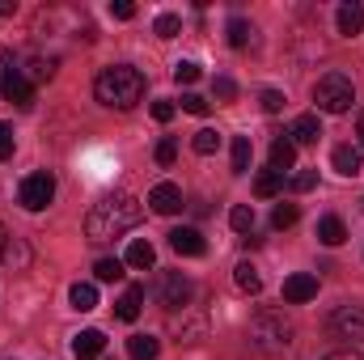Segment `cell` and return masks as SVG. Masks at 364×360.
<instances>
[{
	"label": "cell",
	"mask_w": 364,
	"mask_h": 360,
	"mask_svg": "<svg viewBox=\"0 0 364 360\" xmlns=\"http://www.w3.org/2000/svg\"><path fill=\"white\" fill-rule=\"evenodd\" d=\"M140 221H144L140 199L127 195V191H110V195H102L90 208V216H85V238H90V242H114V238H123L127 229H136Z\"/></svg>",
	"instance_id": "1"
},
{
	"label": "cell",
	"mask_w": 364,
	"mask_h": 360,
	"mask_svg": "<svg viewBox=\"0 0 364 360\" xmlns=\"http://www.w3.org/2000/svg\"><path fill=\"white\" fill-rule=\"evenodd\" d=\"M93 93L102 106L110 110H132L140 97H144V77L127 64H114V68H102L97 81H93Z\"/></svg>",
	"instance_id": "2"
},
{
	"label": "cell",
	"mask_w": 364,
	"mask_h": 360,
	"mask_svg": "<svg viewBox=\"0 0 364 360\" xmlns=\"http://www.w3.org/2000/svg\"><path fill=\"white\" fill-rule=\"evenodd\" d=\"M250 344L259 348V352H267V356H279V352H288V344H292V322L279 314V309H259L255 318H250Z\"/></svg>",
	"instance_id": "3"
},
{
	"label": "cell",
	"mask_w": 364,
	"mask_h": 360,
	"mask_svg": "<svg viewBox=\"0 0 364 360\" xmlns=\"http://www.w3.org/2000/svg\"><path fill=\"white\" fill-rule=\"evenodd\" d=\"M314 102H318V110H326V115H348L352 102H356V85H352V77H343V73H326V77H318V85H314Z\"/></svg>",
	"instance_id": "4"
},
{
	"label": "cell",
	"mask_w": 364,
	"mask_h": 360,
	"mask_svg": "<svg viewBox=\"0 0 364 360\" xmlns=\"http://www.w3.org/2000/svg\"><path fill=\"white\" fill-rule=\"evenodd\" d=\"M51 199H55V179L51 174H30V179H21V186H17V203L26 212H43Z\"/></svg>",
	"instance_id": "5"
},
{
	"label": "cell",
	"mask_w": 364,
	"mask_h": 360,
	"mask_svg": "<svg viewBox=\"0 0 364 360\" xmlns=\"http://www.w3.org/2000/svg\"><path fill=\"white\" fill-rule=\"evenodd\" d=\"M331 335L348 344H364V305H339L331 314Z\"/></svg>",
	"instance_id": "6"
},
{
	"label": "cell",
	"mask_w": 364,
	"mask_h": 360,
	"mask_svg": "<svg viewBox=\"0 0 364 360\" xmlns=\"http://www.w3.org/2000/svg\"><path fill=\"white\" fill-rule=\"evenodd\" d=\"M157 301H161L166 309H186V301H191V280H186L182 271H166L161 284H157Z\"/></svg>",
	"instance_id": "7"
},
{
	"label": "cell",
	"mask_w": 364,
	"mask_h": 360,
	"mask_svg": "<svg viewBox=\"0 0 364 360\" xmlns=\"http://www.w3.org/2000/svg\"><path fill=\"white\" fill-rule=\"evenodd\" d=\"M0 97L4 102H13V106H30L34 102V85H30V77H21V73H0Z\"/></svg>",
	"instance_id": "8"
},
{
	"label": "cell",
	"mask_w": 364,
	"mask_h": 360,
	"mask_svg": "<svg viewBox=\"0 0 364 360\" xmlns=\"http://www.w3.org/2000/svg\"><path fill=\"white\" fill-rule=\"evenodd\" d=\"M314 297H318V275L301 271V275H288V280H284V301L305 305V301H314Z\"/></svg>",
	"instance_id": "9"
},
{
	"label": "cell",
	"mask_w": 364,
	"mask_h": 360,
	"mask_svg": "<svg viewBox=\"0 0 364 360\" xmlns=\"http://www.w3.org/2000/svg\"><path fill=\"white\" fill-rule=\"evenodd\" d=\"M149 208L161 212V216H174V212L182 208V191L174 186V182H157V186L149 191Z\"/></svg>",
	"instance_id": "10"
},
{
	"label": "cell",
	"mask_w": 364,
	"mask_h": 360,
	"mask_svg": "<svg viewBox=\"0 0 364 360\" xmlns=\"http://www.w3.org/2000/svg\"><path fill=\"white\" fill-rule=\"evenodd\" d=\"M288 140H292V144H318V140H322V123H318V115H296L292 127H288Z\"/></svg>",
	"instance_id": "11"
},
{
	"label": "cell",
	"mask_w": 364,
	"mask_h": 360,
	"mask_svg": "<svg viewBox=\"0 0 364 360\" xmlns=\"http://www.w3.org/2000/svg\"><path fill=\"white\" fill-rule=\"evenodd\" d=\"M170 246L178 250V255H186V259H199L208 246H203V233L199 229H191V225H182V229H174L170 233Z\"/></svg>",
	"instance_id": "12"
},
{
	"label": "cell",
	"mask_w": 364,
	"mask_h": 360,
	"mask_svg": "<svg viewBox=\"0 0 364 360\" xmlns=\"http://www.w3.org/2000/svg\"><path fill=\"white\" fill-rule=\"evenodd\" d=\"M106 352V335L102 331H81L77 339H73V356L77 360H97Z\"/></svg>",
	"instance_id": "13"
},
{
	"label": "cell",
	"mask_w": 364,
	"mask_h": 360,
	"mask_svg": "<svg viewBox=\"0 0 364 360\" xmlns=\"http://www.w3.org/2000/svg\"><path fill=\"white\" fill-rule=\"evenodd\" d=\"M339 34H348V38H356V34H364V4H356V0H348V4H339Z\"/></svg>",
	"instance_id": "14"
},
{
	"label": "cell",
	"mask_w": 364,
	"mask_h": 360,
	"mask_svg": "<svg viewBox=\"0 0 364 360\" xmlns=\"http://www.w3.org/2000/svg\"><path fill=\"white\" fill-rule=\"evenodd\" d=\"M331 166L339 170V174H360V144H339L335 153H331Z\"/></svg>",
	"instance_id": "15"
},
{
	"label": "cell",
	"mask_w": 364,
	"mask_h": 360,
	"mask_svg": "<svg viewBox=\"0 0 364 360\" xmlns=\"http://www.w3.org/2000/svg\"><path fill=\"white\" fill-rule=\"evenodd\" d=\"M140 305H144V288H140V284H132V288H123V297H119L114 314H119L123 322H136V318H140Z\"/></svg>",
	"instance_id": "16"
},
{
	"label": "cell",
	"mask_w": 364,
	"mask_h": 360,
	"mask_svg": "<svg viewBox=\"0 0 364 360\" xmlns=\"http://www.w3.org/2000/svg\"><path fill=\"white\" fill-rule=\"evenodd\" d=\"M318 242H322V246H343V242H348V225H343L339 216H322V221H318Z\"/></svg>",
	"instance_id": "17"
},
{
	"label": "cell",
	"mask_w": 364,
	"mask_h": 360,
	"mask_svg": "<svg viewBox=\"0 0 364 360\" xmlns=\"http://www.w3.org/2000/svg\"><path fill=\"white\" fill-rule=\"evenodd\" d=\"M68 301H73L77 314H90V309H97V288H93L90 280H77V284L68 288Z\"/></svg>",
	"instance_id": "18"
},
{
	"label": "cell",
	"mask_w": 364,
	"mask_h": 360,
	"mask_svg": "<svg viewBox=\"0 0 364 360\" xmlns=\"http://www.w3.org/2000/svg\"><path fill=\"white\" fill-rule=\"evenodd\" d=\"M153 259H157V250H153V242H132L127 246V268H136V271H149L153 268Z\"/></svg>",
	"instance_id": "19"
},
{
	"label": "cell",
	"mask_w": 364,
	"mask_h": 360,
	"mask_svg": "<svg viewBox=\"0 0 364 360\" xmlns=\"http://www.w3.org/2000/svg\"><path fill=\"white\" fill-rule=\"evenodd\" d=\"M292 162H296V144H292L288 136H279V140L272 144V170L284 174V170H292Z\"/></svg>",
	"instance_id": "20"
},
{
	"label": "cell",
	"mask_w": 364,
	"mask_h": 360,
	"mask_svg": "<svg viewBox=\"0 0 364 360\" xmlns=\"http://www.w3.org/2000/svg\"><path fill=\"white\" fill-rule=\"evenodd\" d=\"M233 280H237V288H242V292H250V297H255V292H263V275H259L255 263H237V268H233Z\"/></svg>",
	"instance_id": "21"
},
{
	"label": "cell",
	"mask_w": 364,
	"mask_h": 360,
	"mask_svg": "<svg viewBox=\"0 0 364 360\" xmlns=\"http://www.w3.org/2000/svg\"><path fill=\"white\" fill-rule=\"evenodd\" d=\"M127 352H132V360H157V352H161V344H157L153 335H132Z\"/></svg>",
	"instance_id": "22"
},
{
	"label": "cell",
	"mask_w": 364,
	"mask_h": 360,
	"mask_svg": "<svg viewBox=\"0 0 364 360\" xmlns=\"http://www.w3.org/2000/svg\"><path fill=\"white\" fill-rule=\"evenodd\" d=\"M279 191H284V174H279V170H263V174L255 179V195H259V199H272Z\"/></svg>",
	"instance_id": "23"
},
{
	"label": "cell",
	"mask_w": 364,
	"mask_h": 360,
	"mask_svg": "<svg viewBox=\"0 0 364 360\" xmlns=\"http://www.w3.org/2000/svg\"><path fill=\"white\" fill-rule=\"evenodd\" d=\"M225 34H229V47H246L250 43V21L246 17H229V26H225Z\"/></svg>",
	"instance_id": "24"
},
{
	"label": "cell",
	"mask_w": 364,
	"mask_h": 360,
	"mask_svg": "<svg viewBox=\"0 0 364 360\" xmlns=\"http://www.w3.org/2000/svg\"><path fill=\"white\" fill-rule=\"evenodd\" d=\"M4 263H9L13 271L30 263V250H26V242H21V238H9V242H4Z\"/></svg>",
	"instance_id": "25"
},
{
	"label": "cell",
	"mask_w": 364,
	"mask_h": 360,
	"mask_svg": "<svg viewBox=\"0 0 364 360\" xmlns=\"http://www.w3.org/2000/svg\"><path fill=\"white\" fill-rule=\"evenodd\" d=\"M191 149H195L199 157H208V153H216V149H220V136H216L212 127H199V132H195V140H191Z\"/></svg>",
	"instance_id": "26"
},
{
	"label": "cell",
	"mask_w": 364,
	"mask_h": 360,
	"mask_svg": "<svg viewBox=\"0 0 364 360\" xmlns=\"http://www.w3.org/2000/svg\"><path fill=\"white\" fill-rule=\"evenodd\" d=\"M250 170V136H237L233 140V174H246Z\"/></svg>",
	"instance_id": "27"
},
{
	"label": "cell",
	"mask_w": 364,
	"mask_h": 360,
	"mask_svg": "<svg viewBox=\"0 0 364 360\" xmlns=\"http://www.w3.org/2000/svg\"><path fill=\"white\" fill-rule=\"evenodd\" d=\"M229 225H233L237 233H250V229H255V208H250V203H237V208L229 212Z\"/></svg>",
	"instance_id": "28"
},
{
	"label": "cell",
	"mask_w": 364,
	"mask_h": 360,
	"mask_svg": "<svg viewBox=\"0 0 364 360\" xmlns=\"http://www.w3.org/2000/svg\"><path fill=\"white\" fill-rule=\"evenodd\" d=\"M178 30H182L178 13H161V17L153 21V34H157V38H178Z\"/></svg>",
	"instance_id": "29"
},
{
	"label": "cell",
	"mask_w": 364,
	"mask_h": 360,
	"mask_svg": "<svg viewBox=\"0 0 364 360\" xmlns=\"http://www.w3.org/2000/svg\"><path fill=\"white\" fill-rule=\"evenodd\" d=\"M296 216H301V212H296V203H275L272 225H275V229H292V225H296Z\"/></svg>",
	"instance_id": "30"
},
{
	"label": "cell",
	"mask_w": 364,
	"mask_h": 360,
	"mask_svg": "<svg viewBox=\"0 0 364 360\" xmlns=\"http://www.w3.org/2000/svg\"><path fill=\"white\" fill-rule=\"evenodd\" d=\"M174 81H178V85H195V81H199V64H195V60H178V64H174Z\"/></svg>",
	"instance_id": "31"
},
{
	"label": "cell",
	"mask_w": 364,
	"mask_h": 360,
	"mask_svg": "<svg viewBox=\"0 0 364 360\" xmlns=\"http://www.w3.org/2000/svg\"><path fill=\"white\" fill-rule=\"evenodd\" d=\"M93 275H97L102 284H110V280H119V275H123V263H119V259H97Z\"/></svg>",
	"instance_id": "32"
},
{
	"label": "cell",
	"mask_w": 364,
	"mask_h": 360,
	"mask_svg": "<svg viewBox=\"0 0 364 360\" xmlns=\"http://www.w3.org/2000/svg\"><path fill=\"white\" fill-rule=\"evenodd\" d=\"M296 195H305V191H314L318 186V170H301V174H292V182H288Z\"/></svg>",
	"instance_id": "33"
},
{
	"label": "cell",
	"mask_w": 364,
	"mask_h": 360,
	"mask_svg": "<svg viewBox=\"0 0 364 360\" xmlns=\"http://www.w3.org/2000/svg\"><path fill=\"white\" fill-rule=\"evenodd\" d=\"M174 157H178V140L166 136V140L157 144V166H174Z\"/></svg>",
	"instance_id": "34"
},
{
	"label": "cell",
	"mask_w": 364,
	"mask_h": 360,
	"mask_svg": "<svg viewBox=\"0 0 364 360\" xmlns=\"http://www.w3.org/2000/svg\"><path fill=\"white\" fill-rule=\"evenodd\" d=\"M110 17L114 21H132L136 17V4L132 0H110Z\"/></svg>",
	"instance_id": "35"
},
{
	"label": "cell",
	"mask_w": 364,
	"mask_h": 360,
	"mask_svg": "<svg viewBox=\"0 0 364 360\" xmlns=\"http://www.w3.org/2000/svg\"><path fill=\"white\" fill-rule=\"evenodd\" d=\"M30 77H34V81H51V77H55V60H34V64H30Z\"/></svg>",
	"instance_id": "36"
},
{
	"label": "cell",
	"mask_w": 364,
	"mask_h": 360,
	"mask_svg": "<svg viewBox=\"0 0 364 360\" xmlns=\"http://www.w3.org/2000/svg\"><path fill=\"white\" fill-rule=\"evenodd\" d=\"M182 110H186V115H208V97H199V93H182Z\"/></svg>",
	"instance_id": "37"
},
{
	"label": "cell",
	"mask_w": 364,
	"mask_h": 360,
	"mask_svg": "<svg viewBox=\"0 0 364 360\" xmlns=\"http://www.w3.org/2000/svg\"><path fill=\"white\" fill-rule=\"evenodd\" d=\"M212 93H216L220 102H233V97H237V85H233L229 77H216V81H212Z\"/></svg>",
	"instance_id": "38"
},
{
	"label": "cell",
	"mask_w": 364,
	"mask_h": 360,
	"mask_svg": "<svg viewBox=\"0 0 364 360\" xmlns=\"http://www.w3.org/2000/svg\"><path fill=\"white\" fill-rule=\"evenodd\" d=\"M259 102H263V110H267V115H279V110H284V93H279V90H263Z\"/></svg>",
	"instance_id": "39"
},
{
	"label": "cell",
	"mask_w": 364,
	"mask_h": 360,
	"mask_svg": "<svg viewBox=\"0 0 364 360\" xmlns=\"http://www.w3.org/2000/svg\"><path fill=\"white\" fill-rule=\"evenodd\" d=\"M9 157H13V127L0 123V162H9Z\"/></svg>",
	"instance_id": "40"
},
{
	"label": "cell",
	"mask_w": 364,
	"mask_h": 360,
	"mask_svg": "<svg viewBox=\"0 0 364 360\" xmlns=\"http://www.w3.org/2000/svg\"><path fill=\"white\" fill-rule=\"evenodd\" d=\"M174 110H178L174 102H153V119H157V123H170V119H174Z\"/></svg>",
	"instance_id": "41"
},
{
	"label": "cell",
	"mask_w": 364,
	"mask_h": 360,
	"mask_svg": "<svg viewBox=\"0 0 364 360\" xmlns=\"http://www.w3.org/2000/svg\"><path fill=\"white\" fill-rule=\"evenodd\" d=\"M322 360H364V356H356V352H331V356H322Z\"/></svg>",
	"instance_id": "42"
},
{
	"label": "cell",
	"mask_w": 364,
	"mask_h": 360,
	"mask_svg": "<svg viewBox=\"0 0 364 360\" xmlns=\"http://www.w3.org/2000/svg\"><path fill=\"white\" fill-rule=\"evenodd\" d=\"M356 136H360V149H364V110H360V119H356Z\"/></svg>",
	"instance_id": "43"
},
{
	"label": "cell",
	"mask_w": 364,
	"mask_h": 360,
	"mask_svg": "<svg viewBox=\"0 0 364 360\" xmlns=\"http://www.w3.org/2000/svg\"><path fill=\"white\" fill-rule=\"evenodd\" d=\"M9 13H13V4H9V0H0V17H9Z\"/></svg>",
	"instance_id": "44"
},
{
	"label": "cell",
	"mask_w": 364,
	"mask_h": 360,
	"mask_svg": "<svg viewBox=\"0 0 364 360\" xmlns=\"http://www.w3.org/2000/svg\"><path fill=\"white\" fill-rule=\"evenodd\" d=\"M4 242H9V233H4V225H0V259H4Z\"/></svg>",
	"instance_id": "45"
}]
</instances>
